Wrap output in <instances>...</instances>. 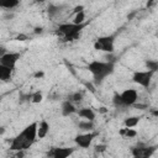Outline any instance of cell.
Here are the masks:
<instances>
[{"instance_id": "6da1fadb", "label": "cell", "mask_w": 158, "mask_h": 158, "mask_svg": "<svg viewBox=\"0 0 158 158\" xmlns=\"http://www.w3.org/2000/svg\"><path fill=\"white\" fill-rule=\"evenodd\" d=\"M37 127L38 122H33L28 125L26 128H23L11 142L10 148L14 151H22L28 148L37 138Z\"/></svg>"}, {"instance_id": "7a4b0ae2", "label": "cell", "mask_w": 158, "mask_h": 158, "mask_svg": "<svg viewBox=\"0 0 158 158\" xmlns=\"http://www.w3.org/2000/svg\"><path fill=\"white\" fill-rule=\"evenodd\" d=\"M89 72L94 75L95 79H104L105 77H107L112 69H114V64L109 63V62H101V60H93L89 63L88 65Z\"/></svg>"}, {"instance_id": "3957f363", "label": "cell", "mask_w": 158, "mask_h": 158, "mask_svg": "<svg viewBox=\"0 0 158 158\" xmlns=\"http://www.w3.org/2000/svg\"><path fill=\"white\" fill-rule=\"evenodd\" d=\"M115 48V40L112 36H104L98 38L94 42V49L102 51V52H114Z\"/></svg>"}, {"instance_id": "277c9868", "label": "cell", "mask_w": 158, "mask_h": 158, "mask_svg": "<svg viewBox=\"0 0 158 158\" xmlns=\"http://www.w3.org/2000/svg\"><path fill=\"white\" fill-rule=\"evenodd\" d=\"M83 26H78V25H74L73 22L72 23H63L58 27L59 32L64 35V37L69 41H73L75 40L78 36H79V32H80V28Z\"/></svg>"}, {"instance_id": "5b68a950", "label": "cell", "mask_w": 158, "mask_h": 158, "mask_svg": "<svg viewBox=\"0 0 158 158\" xmlns=\"http://www.w3.org/2000/svg\"><path fill=\"white\" fill-rule=\"evenodd\" d=\"M118 102H121L122 105L126 106H131L133 104H136V101L138 100V93L136 89H125L118 96Z\"/></svg>"}, {"instance_id": "8992f818", "label": "cell", "mask_w": 158, "mask_h": 158, "mask_svg": "<svg viewBox=\"0 0 158 158\" xmlns=\"http://www.w3.org/2000/svg\"><path fill=\"white\" fill-rule=\"evenodd\" d=\"M19 59H20V53L7 52V53L1 54V57H0V65L6 67V68H10V69L14 70Z\"/></svg>"}, {"instance_id": "52a82bcc", "label": "cell", "mask_w": 158, "mask_h": 158, "mask_svg": "<svg viewBox=\"0 0 158 158\" xmlns=\"http://www.w3.org/2000/svg\"><path fill=\"white\" fill-rule=\"evenodd\" d=\"M152 75H153V72L152 70H139V72H136L132 77V80L138 84L139 86H143V88H147L151 83V79H152Z\"/></svg>"}, {"instance_id": "ba28073f", "label": "cell", "mask_w": 158, "mask_h": 158, "mask_svg": "<svg viewBox=\"0 0 158 158\" xmlns=\"http://www.w3.org/2000/svg\"><path fill=\"white\" fill-rule=\"evenodd\" d=\"M94 137H95V133H91V132L89 133V132H86V133L78 135L74 141H75L77 146H79L80 148H88V147L91 144Z\"/></svg>"}, {"instance_id": "9c48e42d", "label": "cell", "mask_w": 158, "mask_h": 158, "mask_svg": "<svg viewBox=\"0 0 158 158\" xmlns=\"http://www.w3.org/2000/svg\"><path fill=\"white\" fill-rule=\"evenodd\" d=\"M153 147H148V146H139L132 149V156L133 158H149L153 153Z\"/></svg>"}, {"instance_id": "30bf717a", "label": "cell", "mask_w": 158, "mask_h": 158, "mask_svg": "<svg viewBox=\"0 0 158 158\" xmlns=\"http://www.w3.org/2000/svg\"><path fill=\"white\" fill-rule=\"evenodd\" d=\"M73 152L74 148H67V147L54 148L52 152V158H68Z\"/></svg>"}, {"instance_id": "8fae6325", "label": "cell", "mask_w": 158, "mask_h": 158, "mask_svg": "<svg viewBox=\"0 0 158 158\" xmlns=\"http://www.w3.org/2000/svg\"><path fill=\"white\" fill-rule=\"evenodd\" d=\"M49 132V123L46 120H42L37 127V138H44Z\"/></svg>"}, {"instance_id": "7c38bea8", "label": "cell", "mask_w": 158, "mask_h": 158, "mask_svg": "<svg viewBox=\"0 0 158 158\" xmlns=\"http://www.w3.org/2000/svg\"><path fill=\"white\" fill-rule=\"evenodd\" d=\"M78 114H79L80 117H83V118H85V120H88V121H93V120L95 118V112L93 111V109H88V107L80 109V110L78 111Z\"/></svg>"}, {"instance_id": "4fadbf2b", "label": "cell", "mask_w": 158, "mask_h": 158, "mask_svg": "<svg viewBox=\"0 0 158 158\" xmlns=\"http://www.w3.org/2000/svg\"><path fill=\"white\" fill-rule=\"evenodd\" d=\"M85 19H86V15L84 11H80V12H77L73 17V23L74 25H78V26H83L84 22H85Z\"/></svg>"}, {"instance_id": "5bb4252c", "label": "cell", "mask_w": 158, "mask_h": 158, "mask_svg": "<svg viewBox=\"0 0 158 158\" xmlns=\"http://www.w3.org/2000/svg\"><path fill=\"white\" fill-rule=\"evenodd\" d=\"M138 122H139V117L138 116H131V117H127L123 121V125L127 128H135L138 125Z\"/></svg>"}, {"instance_id": "9a60e30c", "label": "cell", "mask_w": 158, "mask_h": 158, "mask_svg": "<svg viewBox=\"0 0 158 158\" xmlns=\"http://www.w3.org/2000/svg\"><path fill=\"white\" fill-rule=\"evenodd\" d=\"M118 135L126 137V138H133L137 136V131L135 128H127V127H123L118 131Z\"/></svg>"}, {"instance_id": "2e32d148", "label": "cell", "mask_w": 158, "mask_h": 158, "mask_svg": "<svg viewBox=\"0 0 158 158\" xmlns=\"http://www.w3.org/2000/svg\"><path fill=\"white\" fill-rule=\"evenodd\" d=\"M11 73H12V69L0 65V79H1L2 81L9 80V79L11 78Z\"/></svg>"}, {"instance_id": "e0dca14e", "label": "cell", "mask_w": 158, "mask_h": 158, "mask_svg": "<svg viewBox=\"0 0 158 158\" xmlns=\"http://www.w3.org/2000/svg\"><path fill=\"white\" fill-rule=\"evenodd\" d=\"M62 111H63V115H70L75 111V107L70 101H65L62 106Z\"/></svg>"}, {"instance_id": "ac0fdd59", "label": "cell", "mask_w": 158, "mask_h": 158, "mask_svg": "<svg viewBox=\"0 0 158 158\" xmlns=\"http://www.w3.org/2000/svg\"><path fill=\"white\" fill-rule=\"evenodd\" d=\"M42 100H43V94H42V91H36L35 94H32L31 101H32L33 104H40V102H42Z\"/></svg>"}, {"instance_id": "d6986e66", "label": "cell", "mask_w": 158, "mask_h": 158, "mask_svg": "<svg viewBox=\"0 0 158 158\" xmlns=\"http://www.w3.org/2000/svg\"><path fill=\"white\" fill-rule=\"evenodd\" d=\"M20 2L19 1H6V2H1L0 6L1 7H6V9H12L15 6H17Z\"/></svg>"}, {"instance_id": "ffe728a7", "label": "cell", "mask_w": 158, "mask_h": 158, "mask_svg": "<svg viewBox=\"0 0 158 158\" xmlns=\"http://www.w3.org/2000/svg\"><path fill=\"white\" fill-rule=\"evenodd\" d=\"M43 77H44V72L43 70H37V72L33 73V78L35 79H42Z\"/></svg>"}, {"instance_id": "44dd1931", "label": "cell", "mask_w": 158, "mask_h": 158, "mask_svg": "<svg viewBox=\"0 0 158 158\" xmlns=\"http://www.w3.org/2000/svg\"><path fill=\"white\" fill-rule=\"evenodd\" d=\"M73 98H74V99H73L74 101H78V100L81 99V94H80V93H75V94L73 95Z\"/></svg>"}, {"instance_id": "7402d4cb", "label": "cell", "mask_w": 158, "mask_h": 158, "mask_svg": "<svg viewBox=\"0 0 158 158\" xmlns=\"http://www.w3.org/2000/svg\"><path fill=\"white\" fill-rule=\"evenodd\" d=\"M26 38H27V37H26L25 35H19V36H17V40H19V41H25Z\"/></svg>"}, {"instance_id": "603a6c76", "label": "cell", "mask_w": 158, "mask_h": 158, "mask_svg": "<svg viewBox=\"0 0 158 158\" xmlns=\"http://www.w3.org/2000/svg\"><path fill=\"white\" fill-rule=\"evenodd\" d=\"M100 112H106L107 110H106V107H100V110H99Z\"/></svg>"}, {"instance_id": "cb8c5ba5", "label": "cell", "mask_w": 158, "mask_h": 158, "mask_svg": "<svg viewBox=\"0 0 158 158\" xmlns=\"http://www.w3.org/2000/svg\"><path fill=\"white\" fill-rule=\"evenodd\" d=\"M153 115L154 116H158V111H153Z\"/></svg>"}]
</instances>
